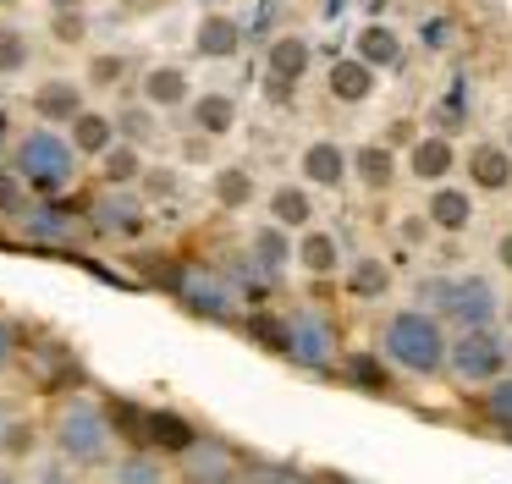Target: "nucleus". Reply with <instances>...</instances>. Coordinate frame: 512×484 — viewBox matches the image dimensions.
I'll use <instances>...</instances> for the list:
<instances>
[{
	"mask_svg": "<svg viewBox=\"0 0 512 484\" xmlns=\"http://www.w3.org/2000/svg\"><path fill=\"white\" fill-rule=\"evenodd\" d=\"M380 363L408 380H441L446 374V358H452V330L446 319H435L430 308H391L380 319V341H375Z\"/></svg>",
	"mask_w": 512,
	"mask_h": 484,
	"instance_id": "obj_1",
	"label": "nucleus"
},
{
	"mask_svg": "<svg viewBox=\"0 0 512 484\" xmlns=\"http://www.w3.org/2000/svg\"><path fill=\"white\" fill-rule=\"evenodd\" d=\"M50 457L67 462L72 473H100L111 468L122 451H116V424H111V407H100L94 396H61L56 413H50Z\"/></svg>",
	"mask_w": 512,
	"mask_h": 484,
	"instance_id": "obj_2",
	"label": "nucleus"
},
{
	"mask_svg": "<svg viewBox=\"0 0 512 484\" xmlns=\"http://www.w3.org/2000/svg\"><path fill=\"white\" fill-rule=\"evenodd\" d=\"M6 165H12V176L23 182V193L39 198V204H61V198L78 187V176H83L78 149H72L67 132H56V127L17 132V149H12Z\"/></svg>",
	"mask_w": 512,
	"mask_h": 484,
	"instance_id": "obj_3",
	"label": "nucleus"
},
{
	"mask_svg": "<svg viewBox=\"0 0 512 484\" xmlns=\"http://www.w3.org/2000/svg\"><path fill=\"white\" fill-rule=\"evenodd\" d=\"M419 308L446 319L452 336L457 330H496L501 292L485 275H435V281H419Z\"/></svg>",
	"mask_w": 512,
	"mask_h": 484,
	"instance_id": "obj_4",
	"label": "nucleus"
},
{
	"mask_svg": "<svg viewBox=\"0 0 512 484\" xmlns=\"http://www.w3.org/2000/svg\"><path fill=\"white\" fill-rule=\"evenodd\" d=\"M446 374H452L463 391H490L496 380L512 374V341L501 336V330H457Z\"/></svg>",
	"mask_w": 512,
	"mask_h": 484,
	"instance_id": "obj_5",
	"label": "nucleus"
},
{
	"mask_svg": "<svg viewBox=\"0 0 512 484\" xmlns=\"http://www.w3.org/2000/svg\"><path fill=\"white\" fill-rule=\"evenodd\" d=\"M287 330H281V358H292L298 369H336L342 363V336H336V319L325 308H292Z\"/></svg>",
	"mask_w": 512,
	"mask_h": 484,
	"instance_id": "obj_6",
	"label": "nucleus"
},
{
	"mask_svg": "<svg viewBox=\"0 0 512 484\" xmlns=\"http://www.w3.org/2000/svg\"><path fill=\"white\" fill-rule=\"evenodd\" d=\"M89 231L100 242H144L149 231V204L144 193H111V187H100V198L89 204Z\"/></svg>",
	"mask_w": 512,
	"mask_h": 484,
	"instance_id": "obj_7",
	"label": "nucleus"
},
{
	"mask_svg": "<svg viewBox=\"0 0 512 484\" xmlns=\"http://www.w3.org/2000/svg\"><path fill=\"white\" fill-rule=\"evenodd\" d=\"M298 182L309 187V193H342V187L353 182V149H342L336 138L303 143V154H298Z\"/></svg>",
	"mask_w": 512,
	"mask_h": 484,
	"instance_id": "obj_8",
	"label": "nucleus"
},
{
	"mask_svg": "<svg viewBox=\"0 0 512 484\" xmlns=\"http://www.w3.org/2000/svg\"><path fill=\"white\" fill-rule=\"evenodd\" d=\"M237 473H243L237 451L226 440H210V435H199L177 457V484H237Z\"/></svg>",
	"mask_w": 512,
	"mask_h": 484,
	"instance_id": "obj_9",
	"label": "nucleus"
},
{
	"mask_svg": "<svg viewBox=\"0 0 512 484\" xmlns=\"http://www.w3.org/2000/svg\"><path fill=\"white\" fill-rule=\"evenodd\" d=\"M457 165H463V154H457V143L446 132H419V143L402 154V171L424 187H446L457 176Z\"/></svg>",
	"mask_w": 512,
	"mask_h": 484,
	"instance_id": "obj_10",
	"label": "nucleus"
},
{
	"mask_svg": "<svg viewBox=\"0 0 512 484\" xmlns=\"http://www.w3.org/2000/svg\"><path fill=\"white\" fill-rule=\"evenodd\" d=\"M138 105H149L155 116L188 110V105H193V77H188V66H177V61L144 66V77H138Z\"/></svg>",
	"mask_w": 512,
	"mask_h": 484,
	"instance_id": "obj_11",
	"label": "nucleus"
},
{
	"mask_svg": "<svg viewBox=\"0 0 512 484\" xmlns=\"http://www.w3.org/2000/svg\"><path fill=\"white\" fill-rule=\"evenodd\" d=\"M424 220H430V231H441V237H468L474 220H479V198L468 193V182L430 187V198H424Z\"/></svg>",
	"mask_w": 512,
	"mask_h": 484,
	"instance_id": "obj_12",
	"label": "nucleus"
},
{
	"mask_svg": "<svg viewBox=\"0 0 512 484\" xmlns=\"http://www.w3.org/2000/svg\"><path fill=\"white\" fill-rule=\"evenodd\" d=\"M89 88L83 83H72V77H45V83L34 88V94H28V105H34V121L39 127H72V121L83 116V110H89Z\"/></svg>",
	"mask_w": 512,
	"mask_h": 484,
	"instance_id": "obj_13",
	"label": "nucleus"
},
{
	"mask_svg": "<svg viewBox=\"0 0 512 484\" xmlns=\"http://www.w3.org/2000/svg\"><path fill=\"white\" fill-rule=\"evenodd\" d=\"M177 297L204 319H232V308H237V292L226 281V270H204V264H188V281H182Z\"/></svg>",
	"mask_w": 512,
	"mask_h": 484,
	"instance_id": "obj_14",
	"label": "nucleus"
},
{
	"mask_svg": "<svg viewBox=\"0 0 512 484\" xmlns=\"http://www.w3.org/2000/svg\"><path fill=\"white\" fill-rule=\"evenodd\" d=\"M347 55H353V61H364L369 72L380 77V72H397V66H402V55H408V39H402L391 22L369 17L364 28L353 33V50H347Z\"/></svg>",
	"mask_w": 512,
	"mask_h": 484,
	"instance_id": "obj_15",
	"label": "nucleus"
},
{
	"mask_svg": "<svg viewBox=\"0 0 512 484\" xmlns=\"http://www.w3.org/2000/svg\"><path fill=\"white\" fill-rule=\"evenodd\" d=\"M463 171H468V193H507L512 187V154L507 143H474L463 154Z\"/></svg>",
	"mask_w": 512,
	"mask_h": 484,
	"instance_id": "obj_16",
	"label": "nucleus"
},
{
	"mask_svg": "<svg viewBox=\"0 0 512 484\" xmlns=\"http://www.w3.org/2000/svg\"><path fill=\"white\" fill-rule=\"evenodd\" d=\"M298 270L314 275V281H331V275L347 270V253H342V237L331 226H309L298 231Z\"/></svg>",
	"mask_w": 512,
	"mask_h": 484,
	"instance_id": "obj_17",
	"label": "nucleus"
},
{
	"mask_svg": "<svg viewBox=\"0 0 512 484\" xmlns=\"http://www.w3.org/2000/svg\"><path fill=\"white\" fill-rule=\"evenodd\" d=\"M188 116H193V132H199L204 143H215V138H232L243 110H237V99L226 94V88H204V94H193Z\"/></svg>",
	"mask_w": 512,
	"mask_h": 484,
	"instance_id": "obj_18",
	"label": "nucleus"
},
{
	"mask_svg": "<svg viewBox=\"0 0 512 484\" xmlns=\"http://www.w3.org/2000/svg\"><path fill=\"white\" fill-rule=\"evenodd\" d=\"M67 143L78 149V160H94V165H100L105 154L122 143V132H116V116H111V110H94V105H89V110H83V116L67 127Z\"/></svg>",
	"mask_w": 512,
	"mask_h": 484,
	"instance_id": "obj_19",
	"label": "nucleus"
},
{
	"mask_svg": "<svg viewBox=\"0 0 512 484\" xmlns=\"http://www.w3.org/2000/svg\"><path fill=\"white\" fill-rule=\"evenodd\" d=\"M193 50H199L204 61H232V55L243 50V22H237L232 11H204V17L193 22Z\"/></svg>",
	"mask_w": 512,
	"mask_h": 484,
	"instance_id": "obj_20",
	"label": "nucleus"
},
{
	"mask_svg": "<svg viewBox=\"0 0 512 484\" xmlns=\"http://www.w3.org/2000/svg\"><path fill=\"white\" fill-rule=\"evenodd\" d=\"M243 253H254V259L265 264L270 275H287L292 264H298V242H292V231L276 226V220H259V226H248Z\"/></svg>",
	"mask_w": 512,
	"mask_h": 484,
	"instance_id": "obj_21",
	"label": "nucleus"
},
{
	"mask_svg": "<svg viewBox=\"0 0 512 484\" xmlns=\"http://www.w3.org/2000/svg\"><path fill=\"white\" fill-rule=\"evenodd\" d=\"M402 176V160L391 143H358L353 149V182L364 193H391V182Z\"/></svg>",
	"mask_w": 512,
	"mask_h": 484,
	"instance_id": "obj_22",
	"label": "nucleus"
},
{
	"mask_svg": "<svg viewBox=\"0 0 512 484\" xmlns=\"http://www.w3.org/2000/svg\"><path fill=\"white\" fill-rule=\"evenodd\" d=\"M210 198H215V209H226V215L248 209V204L259 198V176H254V165H243V160L215 165V176H210Z\"/></svg>",
	"mask_w": 512,
	"mask_h": 484,
	"instance_id": "obj_23",
	"label": "nucleus"
},
{
	"mask_svg": "<svg viewBox=\"0 0 512 484\" xmlns=\"http://www.w3.org/2000/svg\"><path fill=\"white\" fill-rule=\"evenodd\" d=\"M314 66V44L303 39V33H281V39H270L265 50V72L276 77V83H303V72Z\"/></svg>",
	"mask_w": 512,
	"mask_h": 484,
	"instance_id": "obj_24",
	"label": "nucleus"
},
{
	"mask_svg": "<svg viewBox=\"0 0 512 484\" xmlns=\"http://www.w3.org/2000/svg\"><path fill=\"white\" fill-rule=\"evenodd\" d=\"M375 83L380 77L369 72L364 61H353V55H336L331 72H325V94H331L336 105H364V99L375 94Z\"/></svg>",
	"mask_w": 512,
	"mask_h": 484,
	"instance_id": "obj_25",
	"label": "nucleus"
},
{
	"mask_svg": "<svg viewBox=\"0 0 512 484\" xmlns=\"http://www.w3.org/2000/svg\"><path fill=\"white\" fill-rule=\"evenodd\" d=\"M72 231H78V220L61 215L56 204H39V198H28V204L17 209V237H28V242H67Z\"/></svg>",
	"mask_w": 512,
	"mask_h": 484,
	"instance_id": "obj_26",
	"label": "nucleus"
},
{
	"mask_svg": "<svg viewBox=\"0 0 512 484\" xmlns=\"http://www.w3.org/2000/svg\"><path fill=\"white\" fill-rule=\"evenodd\" d=\"M342 292L358 297V303H380V297L391 292V264L375 259V253H358V259H347L342 270Z\"/></svg>",
	"mask_w": 512,
	"mask_h": 484,
	"instance_id": "obj_27",
	"label": "nucleus"
},
{
	"mask_svg": "<svg viewBox=\"0 0 512 484\" xmlns=\"http://www.w3.org/2000/svg\"><path fill=\"white\" fill-rule=\"evenodd\" d=\"M265 209H270V220H276V226H287V231H309V226H314V193H309L303 182L270 187V193H265Z\"/></svg>",
	"mask_w": 512,
	"mask_h": 484,
	"instance_id": "obj_28",
	"label": "nucleus"
},
{
	"mask_svg": "<svg viewBox=\"0 0 512 484\" xmlns=\"http://www.w3.org/2000/svg\"><path fill=\"white\" fill-rule=\"evenodd\" d=\"M144 149H133V143H116L111 154L100 160V187H111V193H138V182H144Z\"/></svg>",
	"mask_w": 512,
	"mask_h": 484,
	"instance_id": "obj_29",
	"label": "nucleus"
},
{
	"mask_svg": "<svg viewBox=\"0 0 512 484\" xmlns=\"http://www.w3.org/2000/svg\"><path fill=\"white\" fill-rule=\"evenodd\" d=\"M177 473L166 468V457H155V451H122V457L111 462V484H171Z\"/></svg>",
	"mask_w": 512,
	"mask_h": 484,
	"instance_id": "obj_30",
	"label": "nucleus"
},
{
	"mask_svg": "<svg viewBox=\"0 0 512 484\" xmlns=\"http://www.w3.org/2000/svg\"><path fill=\"white\" fill-rule=\"evenodd\" d=\"M232 270H226V281H232L237 297H248V303H259V297H270L281 286V275H270L265 264L254 259V253H237V259H226Z\"/></svg>",
	"mask_w": 512,
	"mask_h": 484,
	"instance_id": "obj_31",
	"label": "nucleus"
},
{
	"mask_svg": "<svg viewBox=\"0 0 512 484\" xmlns=\"http://www.w3.org/2000/svg\"><path fill=\"white\" fill-rule=\"evenodd\" d=\"M34 457H39V424L34 418H12L6 435H0V462L23 468V462H34Z\"/></svg>",
	"mask_w": 512,
	"mask_h": 484,
	"instance_id": "obj_32",
	"label": "nucleus"
},
{
	"mask_svg": "<svg viewBox=\"0 0 512 484\" xmlns=\"http://www.w3.org/2000/svg\"><path fill=\"white\" fill-rule=\"evenodd\" d=\"M116 132H122V143H133V149H144V143H155L160 138V116L149 105H122L116 110Z\"/></svg>",
	"mask_w": 512,
	"mask_h": 484,
	"instance_id": "obj_33",
	"label": "nucleus"
},
{
	"mask_svg": "<svg viewBox=\"0 0 512 484\" xmlns=\"http://www.w3.org/2000/svg\"><path fill=\"white\" fill-rule=\"evenodd\" d=\"M28 61H34V44H28V28H17V22H0V77L28 72Z\"/></svg>",
	"mask_w": 512,
	"mask_h": 484,
	"instance_id": "obj_34",
	"label": "nucleus"
},
{
	"mask_svg": "<svg viewBox=\"0 0 512 484\" xmlns=\"http://www.w3.org/2000/svg\"><path fill=\"white\" fill-rule=\"evenodd\" d=\"M122 83H127V55H122V50H100V55H89L83 88H122Z\"/></svg>",
	"mask_w": 512,
	"mask_h": 484,
	"instance_id": "obj_35",
	"label": "nucleus"
},
{
	"mask_svg": "<svg viewBox=\"0 0 512 484\" xmlns=\"http://www.w3.org/2000/svg\"><path fill=\"white\" fill-rule=\"evenodd\" d=\"M479 413H485V424H490V429L512 435V374H507V380H496L485 396H479Z\"/></svg>",
	"mask_w": 512,
	"mask_h": 484,
	"instance_id": "obj_36",
	"label": "nucleus"
},
{
	"mask_svg": "<svg viewBox=\"0 0 512 484\" xmlns=\"http://www.w3.org/2000/svg\"><path fill=\"white\" fill-rule=\"evenodd\" d=\"M342 369H347V380H358L364 391H386V363H380V352H347Z\"/></svg>",
	"mask_w": 512,
	"mask_h": 484,
	"instance_id": "obj_37",
	"label": "nucleus"
},
{
	"mask_svg": "<svg viewBox=\"0 0 512 484\" xmlns=\"http://www.w3.org/2000/svg\"><path fill=\"white\" fill-rule=\"evenodd\" d=\"M138 193H144V204H149V198H155V204H160V198H177V193H182V171H177V165H160V171H144Z\"/></svg>",
	"mask_w": 512,
	"mask_h": 484,
	"instance_id": "obj_38",
	"label": "nucleus"
},
{
	"mask_svg": "<svg viewBox=\"0 0 512 484\" xmlns=\"http://www.w3.org/2000/svg\"><path fill=\"white\" fill-rule=\"evenodd\" d=\"M23 479L28 484H78V473H72L67 462H56V457H39V462H28Z\"/></svg>",
	"mask_w": 512,
	"mask_h": 484,
	"instance_id": "obj_39",
	"label": "nucleus"
},
{
	"mask_svg": "<svg viewBox=\"0 0 512 484\" xmlns=\"http://www.w3.org/2000/svg\"><path fill=\"white\" fill-rule=\"evenodd\" d=\"M28 204V193H23V182H17L12 176V165H0V209H6V215H17V209Z\"/></svg>",
	"mask_w": 512,
	"mask_h": 484,
	"instance_id": "obj_40",
	"label": "nucleus"
},
{
	"mask_svg": "<svg viewBox=\"0 0 512 484\" xmlns=\"http://www.w3.org/2000/svg\"><path fill=\"white\" fill-rule=\"evenodd\" d=\"M397 237H402V248H419V242H430V220L424 215H397Z\"/></svg>",
	"mask_w": 512,
	"mask_h": 484,
	"instance_id": "obj_41",
	"label": "nucleus"
},
{
	"mask_svg": "<svg viewBox=\"0 0 512 484\" xmlns=\"http://www.w3.org/2000/svg\"><path fill=\"white\" fill-rule=\"evenodd\" d=\"M12 149H17V127H12V110L0 105V165L12 160Z\"/></svg>",
	"mask_w": 512,
	"mask_h": 484,
	"instance_id": "obj_42",
	"label": "nucleus"
},
{
	"mask_svg": "<svg viewBox=\"0 0 512 484\" xmlns=\"http://www.w3.org/2000/svg\"><path fill=\"white\" fill-rule=\"evenodd\" d=\"M17 358V325L6 314H0V369H6V363Z\"/></svg>",
	"mask_w": 512,
	"mask_h": 484,
	"instance_id": "obj_43",
	"label": "nucleus"
},
{
	"mask_svg": "<svg viewBox=\"0 0 512 484\" xmlns=\"http://www.w3.org/2000/svg\"><path fill=\"white\" fill-rule=\"evenodd\" d=\"M496 264H501V275H512V226L496 237Z\"/></svg>",
	"mask_w": 512,
	"mask_h": 484,
	"instance_id": "obj_44",
	"label": "nucleus"
},
{
	"mask_svg": "<svg viewBox=\"0 0 512 484\" xmlns=\"http://www.w3.org/2000/svg\"><path fill=\"white\" fill-rule=\"evenodd\" d=\"M0 484H28L23 468H12V462H0Z\"/></svg>",
	"mask_w": 512,
	"mask_h": 484,
	"instance_id": "obj_45",
	"label": "nucleus"
},
{
	"mask_svg": "<svg viewBox=\"0 0 512 484\" xmlns=\"http://www.w3.org/2000/svg\"><path fill=\"white\" fill-rule=\"evenodd\" d=\"M6 424H12V413H6V396H0V435H6Z\"/></svg>",
	"mask_w": 512,
	"mask_h": 484,
	"instance_id": "obj_46",
	"label": "nucleus"
},
{
	"mask_svg": "<svg viewBox=\"0 0 512 484\" xmlns=\"http://www.w3.org/2000/svg\"><path fill=\"white\" fill-rule=\"evenodd\" d=\"M507 154H512V127H507Z\"/></svg>",
	"mask_w": 512,
	"mask_h": 484,
	"instance_id": "obj_47",
	"label": "nucleus"
}]
</instances>
